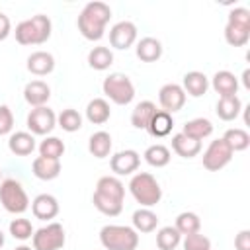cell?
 Returning a JSON list of instances; mask_svg holds the SVG:
<instances>
[{"label": "cell", "instance_id": "cell-37", "mask_svg": "<svg viewBox=\"0 0 250 250\" xmlns=\"http://www.w3.org/2000/svg\"><path fill=\"white\" fill-rule=\"evenodd\" d=\"M57 123H59V127H61L62 131L74 133V131H80V129H82V115H80L76 109L66 107V109H62V111L57 115Z\"/></svg>", "mask_w": 250, "mask_h": 250}, {"label": "cell", "instance_id": "cell-29", "mask_svg": "<svg viewBox=\"0 0 250 250\" xmlns=\"http://www.w3.org/2000/svg\"><path fill=\"white\" fill-rule=\"evenodd\" d=\"M186 137L189 139H195V141H203L205 137H209L213 133V123L205 117H195L191 121H188L184 125V131H182Z\"/></svg>", "mask_w": 250, "mask_h": 250}, {"label": "cell", "instance_id": "cell-47", "mask_svg": "<svg viewBox=\"0 0 250 250\" xmlns=\"http://www.w3.org/2000/svg\"><path fill=\"white\" fill-rule=\"evenodd\" d=\"M14 250H33L31 246H25V244H21V246H18V248H14Z\"/></svg>", "mask_w": 250, "mask_h": 250}, {"label": "cell", "instance_id": "cell-38", "mask_svg": "<svg viewBox=\"0 0 250 250\" xmlns=\"http://www.w3.org/2000/svg\"><path fill=\"white\" fill-rule=\"evenodd\" d=\"M62 154H64V143L59 137H45L41 141V145H39V156L61 160Z\"/></svg>", "mask_w": 250, "mask_h": 250}, {"label": "cell", "instance_id": "cell-41", "mask_svg": "<svg viewBox=\"0 0 250 250\" xmlns=\"http://www.w3.org/2000/svg\"><path fill=\"white\" fill-rule=\"evenodd\" d=\"M229 23H236V25H242V27H250V10L238 6V8H232L229 12Z\"/></svg>", "mask_w": 250, "mask_h": 250}, {"label": "cell", "instance_id": "cell-4", "mask_svg": "<svg viewBox=\"0 0 250 250\" xmlns=\"http://www.w3.org/2000/svg\"><path fill=\"white\" fill-rule=\"evenodd\" d=\"M100 242L105 250H137L139 232L125 225H105L100 230Z\"/></svg>", "mask_w": 250, "mask_h": 250}, {"label": "cell", "instance_id": "cell-23", "mask_svg": "<svg viewBox=\"0 0 250 250\" xmlns=\"http://www.w3.org/2000/svg\"><path fill=\"white\" fill-rule=\"evenodd\" d=\"M242 111V102L238 96H229V98H219L215 105V113L223 121H234Z\"/></svg>", "mask_w": 250, "mask_h": 250}, {"label": "cell", "instance_id": "cell-46", "mask_svg": "<svg viewBox=\"0 0 250 250\" xmlns=\"http://www.w3.org/2000/svg\"><path fill=\"white\" fill-rule=\"evenodd\" d=\"M4 242H6V236H4V232H2V230H0V248H2V246H4Z\"/></svg>", "mask_w": 250, "mask_h": 250}, {"label": "cell", "instance_id": "cell-25", "mask_svg": "<svg viewBox=\"0 0 250 250\" xmlns=\"http://www.w3.org/2000/svg\"><path fill=\"white\" fill-rule=\"evenodd\" d=\"M172 127H174L172 115L166 113V111H162V109H156V113L152 115L148 127H146V131H148L154 139H162V137H166V135L172 133Z\"/></svg>", "mask_w": 250, "mask_h": 250}, {"label": "cell", "instance_id": "cell-30", "mask_svg": "<svg viewBox=\"0 0 250 250\" xmlns=\"http://www.w3.org/2000/svg\"><path fill=\"white\" fill-rule=\"evenodd\" d=\"M176 230L182 234V236H186V234H193V232H199V229H201V219L197 217V213H193V211H184V213H180L178 217H176Z\"/></svg>", "mask_w": 250, "mask_h": 250}, {"label": "cell", "instance_id": "cell-10", "mask_svg": "<svg viewBox=\"0 0 250 250\" xmlns=\"http://www.w3.org/2000/svg\"><path fill=\"white\" fill-rule=\"evenodd\" d=\"M158 102H160L162 111H166V113L172 115V113H176V111H180L184 107V104H186V92H184V88L180 84H174V82L164 84L158 90Z\"/></svg>", "mask_w": 250, "mask_h": 250}, {"label": "cell", "instance_id": "cell-31", "mask_svg": "<svg viewBox=\"0 0 250 250\" xmlns=\"http://www.w3.org/2000/svg\"><path fill=\"white\" fill-rule=\"evenodd\" d=\"M225 41L230 47H244L250 41V27H242V25L227 21V25H225Z\"/></svg>", "mask_w": 250, "mask_h": 250}, {"label": "cell", "instance_id": "cell-22", "mask_svg": "<svg viewBox=\"0 0 250 250\" xmlns=\"http://www.w3.org/2000/svg\"><path fill=\"white\" fill-rule=\"evenodd\" d=\"M172 148L182 158H193V156H197L201 152V141L189 139L184 133H176L172 137Z\"/></svg>", "mask_w": 250, "mask_h": 250}, {"label": "cell", "instance_id": "cell-6", "mask_svg": "<svg viewBox=\"0 0 250 250\" xmlns=\"http://www.w3.org/2000/svg\"><path fill=\"white\" fill-rule=\"evenodd\" d=\"M0 203L8 213L21 215L29 207V197L18 180L6 178L0 182Z\"/></svg>", "mask_w": 250, "mask_h": 250}, {"label": "cell", "instance_id": "cell-36", "mask_svg": "<svg viewBox=\"0 0 250 250\" xmlns=\"http://www.w3.org/2000/svg\"><path fill=\"white\" fill-rule=\"evenodd\" d=\"M180 242H182V234L176 230V227H162L156 232L158 250H176Z\"/></svg>", "mask_w": 250, "mask_h": 250}, {"label": "cell", "instance_id": "cell-5", "mask_svg": "<svg viewBox=\"0 0 250 250\" xmlns=\"http://www.w3.org/2000/svg\"><path fill=\"white\" fill-rule=\"evenodd\" d=\"M102 90L117 105H127L135 98V84L123 72H111L109 76H105L102 82Z\"/></svg>", "mask_w": 250, "mask_h": 250}, {"label": "cell", "instance_id": "cell-32", "mask_svg": "<svg viewBox=\"0 0 250 250\" xmlns=\"http://www.w3.org/2000/svg\"><path fill=\"white\" fill-rule=\"evenodd\" d=\"M88 64L94 70H107L113 64V53L107 47H94L88 53Z\"/></svg>", "mask_w": 250, "mask_h": 250}, {"label": "cell", "instance_id": "cell-8", "mask_svg": "<svg viewBox=\"0 0 250 250\" xmlns=\"http://www.w3.org/2000/svg\"><path fill=\"white\" fill-rule=\"evenodd\" d=\"M232 150L229 148V145L221 139H215L209 143V146L203 152V168L209 172H219L223 170L230 160H232Z\"/></svg>", "mask_w": 250, "mask_h": 250}, {"label": "cell", "instance_id": "cell-2", "mask_svg": "<svg viewBox=\"0 0 250 250\" xmlns=\"http://www.w3.org/2000/svg\"><path fill=\"white\" fill-rule=\"evenodd\" d=\"M53 31V23L49 16L37 14L31 16L29 20H23L16 25V41L20 45H43Z\"/></svg>", "mask_w": 250, "mask_h": 250}, {"label": "cell", "instance_id": "cell-15", "mask_svg": "<svg viewBox=\"0 0 250 250\" xmlns=\"http://www.w3.org/2000/svg\"><path fill=\"white\" fill-rule=\"evenodd\" d=\"M23 98H25V102H27L29 105L41 107V105H45V104L49 102V98H51V88H49V84L43 82V80H31V82H27L25 88H23Z\"/></svg>", "mask_w": 250, "mask_h": 250}, {"label": "cell", "instance_id": "cell-44", "mask_svg": "<svg viewBox=\"0 0 250 250\" xmlns=\"http://www.w3.org/2000/svg\"><path fill=\"white\" fill-rule=\"evenodd\" d=\"M10 31H12V21L6 14L0 12V41H4L10 35Z\"/></svg>", "mask_w": 250, "mask_h": 250}, {"label": "cell", "instance_id": "cell-48", "mask_svg": "<svg viewBox=\"0 0 250 250\" xmlns=\"http://www.w3.org/2000/svg\"><path fill=\"white\" fill-rule=\"evenodd\" d=\"M0 180H2V170H0Z\"/></svg>", "mask_w": 250, "mask_h": 250}, {"label": "cell", "instance_id": "cell-34", "mask_svg": "<svg viewBox=\"0 0 250 250\" xmlns=\"http://www.w3.org/2000/svg\"><path fill=\"white\" fill-rule=\"evenodd\" d=\"M92 203H94V207H96L102 215H107V217H117V215L123 211V201L105 197V195L96 193V191H94V195H92Z\"/></svg>", "mask_w": 250, "mask_h": 250}, {"label": "cell", "instance_id": "cell-43", "mask_svg": "<svg viewBox=\"0 0 250 250\" xmlns=\"http://www.w3.org/2000/svg\"><path fill=\"white\" fill-rule=\"evenodd\" d=\"M234 248L236 250H250V230L244 229L234 236Z\"/></svg>", "mask_w": 250, "mask_h": 250}, {"label": "cell", "instance_id": "cell-16", "mask_svg": "<svg viewBox=\"0 0 250 250\" xmlns=\"http://www.w3.org/2000/svg\"><path fill=\"white\" fill-rule=\"evenodd\" d=\"M55 68V57L47 51H35L27 57V70L35 76H47Z\"/></svg>", "mask_w": 250, "mask_h": 250}, {"label": "cell", "instance_id": "cell-1", "mask_svg": "<svg viewBox=\"0 0 250 250\" xmlns=\"http://www.w3.org/2000/svg\"><path fill=\"white\" fill-rule=\"evenodd\" d=\"M111 18V8L105 2H88L78 16V31L88 41H100Z\"/></svg>", "mask_w": 250, "mask_h": 250}, {"label": "cell", "instance_id": "cell-13", "mask_svg": "<svg viewBox=\"0 0 250 250\" xmlns=\"http://www.w3.org/2000/svg\"><path fill=\"white\" fill-rule=\"evenodd\" d=\"M59 209H61L59 207V201L51 193H39L31 201V213L39 221H51V219H55L59 215Z\"/></svg>", "mask_w": 250, "mask_h": 250}, {"label": "cell", "instance_id": "cell-45", "mask_svg": "<svg viewBox=\"0 0 250 250\" xmlns=\"http://www.w3.org/2000/svg\"><path fill=\"white\" fill-rule=\"evenodd\" d=\"M242 82H244V88L250 90V70H248V68L242 72Z\"/></svg>", "mask_w": 250, "mask_h": 250}, {"label": "cell", "instance_id": "cell-9", "mask_svg": "<svg viewBox=\"0 0 250 250\" xmlns=\"http://www.w3.org/2000/svg\"><path fill=\"white\" fill-rule=\"evenodd\" d=\"M57 127V115L51 107H33L27 113V129L31 135H49Z\"/></svg>", "mask_w": 250, "mask_h": 250}, {"label": "cell", "instance_id": "cell-24", "mask_svg": "<svg viewBox=\"0 0 250 250\" xmlns=\"http://www.w3.org/2000/svg\"><path fill=\"white\" fill-rule=\"evenodd\" d=\"M111 117V109H109V104L107 100L104 98H94L88 102L86 105V119L94 125H104L107 119Z\"/></svg>", "mask_w": 250, "mask_h": 250}, {"label": "cell", "instance_id": "cell-12", "mask_svg": "<svg viewBox=\"0 0 250 250\" xmlns=\"http://www.w3.org/2000/svg\"><path fill=\"white\" fill-rule=\"evenodd\" d=\"M139 164H141V156L137 150L133 148H127V150H119L111 156L109 160V166H111V172L115 176H129L133 172L139 170Z\"/></svg>", "mask_w": 250, "mask_h": 250}, {"label": "cell", "instance_id": "cell-20", "mask_svg": "<svg viewBox=\"0 0 250 250\" xmlns=\"http://www.w3.org/2000/svg\"><path fill=\"white\" fill-rule=\"evenodd\" d=\"M96 193H102L105 197H111V199H117V201H123L125 199V186L119 178L115 176H102L96 184Z\"/></svg>", "mask_w": 250, "mask_h": 250}, {"label": "cell", "instance_id": "cell-26", "mask_svg": "<svg viewBox=\"0 0 250 250\" xmlns=\"http://www.w3.org/2000/svg\"><path fill=\"white\" fill-rule=\"evenodd\" d=\"M154 113H156V105L150 100H143L131 111V125L135 129H146Z\"/></svg>", "mask_w": 250, "mask_h": 250}, {"label": "cell", "instance_id": "cell-21", "mask_svg": "<svg viewBox=\"0 0 250 250\" xmlns=\"http://www.w3.org/2000/svg\"><path fill=\"white\" fill-rule=\"evenodd\" d=\"M135 53L143 62H154L162 57V43L156 37H143L137 43Z\"/></svg>", "mask_w": 250, "mask_h": 250}, {"label": "cell", "instance_id": "cell-42", "mask_svg": "<svg viewBox=\"0 0 250 250\" xmlns=\"http://www.w3.org/2000/svg\"><path fill=\"white\" fill-rule=\"evenodd\" d=\"M14 129V113L8 105H0V135H10Z\"/></svg>", "mask_w": 250, "mask_h": 250}, {"label": "cell", "instance_id": "cell-28", "mask_svg": "<svg viewBox=\"0 0 250 250\" xmlns=\"http://www.w3.org/2000/svg\"><path fill=\"white\" fill-rule=\"evenodd\" d=\"M158 227V215L148 209V207H141L133 213V229L137 232H152Z\"/></svg>", "mask_w": 250, "mask_h": 250}, {"label": "cell", "instance_id": "cell-3", "mask_svg": "<svg viewBox=\"0 0 250 250\" xmlns=\"http://www.w3.org/2000/svg\"><path fill=\"white\" fill-rule=\"evenodd\" d=\"M129 191L141 207H154L162 199V188L148 172H137L129 182Z\"/></svg>", "mask_w": 250, "mask_h": 250}, {"label": "cell", "instance_id": "cell-35", "mask_svg": "<svg viewBox=\"0 0 250 250\" xmlns=\"http://www.w3.org/2000/svg\"><path fill=\"white\" fill-rule=\"evenodd\" d=\"M143 156H145V160H146L150 166H154V168L166 166V164L170 162V158H172L170 148L164 146V145H150V146L145 150Z\"/></svg>", "mask_w": 250, "mask_h": 250}, {"label": "cell", "instance_id": "cell-40", "mask_svg": "<svg viewBox=\"0 0 250 250\" xmlns=\"http://www.w3.org/2000/svg\"><path fill=\"white\" fill-rule=\"evenodd\" d=\"M184 250H211V240L201 232L186 234L184 236Z\"/></svg>", "mask_w": 250, "mask_h": 250}, {"label": "cell", "instance_id": "cell-18", "mask_svg": "<svg viewBox=\"0 0 250 250\" xmlns=\"http://www.w3.org/2000/svg\"><path fill=\"white\" fill-rule=\"evenodd\" d=\"M31 170H33V176L35 178H39L43 182H51V180L59 178V174H61V160L37 156L31 162Z\"/></svg>", "mask_w": 250, "mask_h": 250}, {"label": "cell", "instance_id": "cell-14", "mask_svg": "<svg viewBox=\"0 0 250 250\" xmlns=\"http://www.w3.org/2000/svg\"><path fill=\"white\" fill-rule=\"evenodd\" d=\"M211 86L219 94V98L236 96V92H238V78L230 70H217L213 74V78H211Z\"/></svg>", "mask_w": 250, "mask_h": 250}, {"label": "cell", "instance_id": "cell-19", "mask_svg": "<svg viewBox=\"0 0 250 250\" xmlns=\"http://www.w3.org/2000/svg\"><path fill=\"white\" fill-rule=\"evenodd\" d=\"M182 88L191 98H201L207 92V88H209V78L203 72H199V70L186 72L184 74V80H182Z\"/></svg>", "mask_w": 250, "mask_h": 250}, {"label": "cell", "instance_id": "cell-11", "mask_svg": "<svg viewBox=\"0 0 250 250\" xmlns=\"http://www.w3.org/2000/svg\"><path fill=\"white\" fill-rule=\"evenodd\" d=\"M137 41V25L133 21H117L111 29H109V45L113 49L125 51L129 49L133 43Z\"/></svg>", "mask_w": 250, "mask_h": 250}, {"label": "cell", "instance_id": "cell-27", "mask_svg": "<svg viewBox=\"0 0 250 250\" xmlns=\"http://www.w3.org/2000/svg\"><path fill=\"white\" fill-rule=\"evenodd\" d=\"M111 146H113V143H111V135H109L107 131H96V133L88 139V150H90V154L96 156V158H105V156H109Z\"/></svg>", "mask_w": 250, "mask_h": 250}, {"label": "cell", "instance_id": "cell-7", "mask_svg": "<svg viewBox=\"0 0 250 250\" xmlns=\"http://www.w3.org/2000/svg\"><path fill=\"white\" fill-rule=\"evenodd\" d=\"M33 250H61L66 242V234L61 223H49L33 232Z\"/></svg>", "mask_w": 250, "mask_h": 250}, {"label": "cell", "instance_id": "cell-39", "mask_svg": "<svg viewBox=\"0 0 250 250\" xmlns=\"http://www.w3.org/2000/svg\"><path fill=\"white\" fill-rule=\"evenodd\" d=\"M33 227H31V221L29 219H23V217H18L10 223V234L16 238V240H29L33 236Z\"/></svg>", "mask_w": 250, "mask_h": 250}, {"label": "cell", "instance_id": "cell-17", "mask_svg": "<svg viewBox=\"0 0 250 250\" xmlns=\"http://www.w3.org/2000/svg\"><path fill=\"white\" fill-rule=\"evenodd\" d=\"M8 148L16 156H29L35 150V137L27 131H16L8 139Z\"/></svg>", "mask_w": 250, "mask_h": 250}, {"label": "cell", "instance_id": "cell-33", "mask_svg": "<svg viewBox=\"0 0 250 250\" xmlns=\"http://www.w3.org/2000/svg\"><path fill=\"white\" fill-rule=\"evenodd\" d=\"M223 141L229 145V148H230L232 152H240V150H246V148L250 146V135H248V131L238 129V127L229 129V131L223 135Z\"/></svg>", "mask_w": 250, "mask_h": 250}]
</instances>
